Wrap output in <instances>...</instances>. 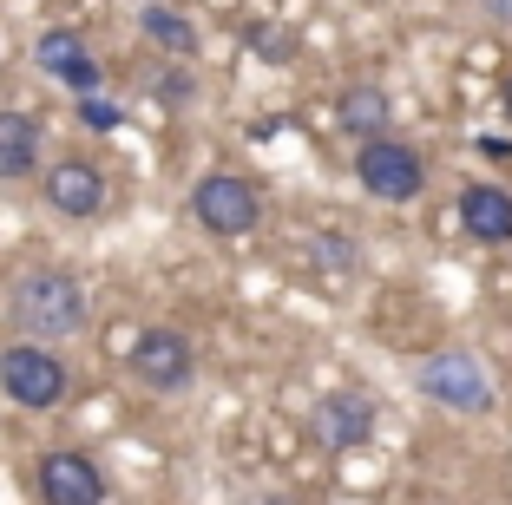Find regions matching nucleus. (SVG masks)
Returning a JSON list of instances; mask_svg holds the SVG:
<instances>
[{
    "instance_id": "nucleus-1",
    "label": "nucleus",
    "mask_w": 512,
    "mask_h": 505,
    "mask_svg": "<svg viewBox=\"0 0 512 505\" xmlns=\"http://www.w3.org/2000/svg\"><path fill=\"white\" fill-rule=\"evenodd\" d=\"M7 309H14V322L27 328L33 342H73V335H86V283H79L73 269L60 263H40L27 269L14 283V296H7Z\"/></svg>"
},
{
    "instance_id": "nucleus-2",
    "label": "nucleus",
    "mask_w": 512,
    "mask_h": 505,
    "mask_svg": "<svg viewBox=\"0 0 512 505\" xmlns=\"http://www.w3.org/2000/svg\"><path fill=\"white\" fill-rule=\"evenodd\" d=\"M66 387H73V374H66V361L53 355L46 342H14V348H0V394H7L14 407L46 414V407L66 401Z\"/></svg>"
},
{
    "instance_id": "nucleus-3",
    "label": "nucleus",
    "mask_w": 512,
    "mask_h": 505,
    "mask_svg": "<svg viewBox=\"0 0 512 505\" xmlns=\"http://www.w3.org/2000/svg\"><path fill=\"white\" fill-rule=\"evenodd\" d=\"M191 217L224 243L250 237L256 223H263V191H256L250 178H237V171H204V178L191 184Z\"/></svg>"
},
{
    "instance_id": "nucleus-4",
    "label": "nucleus",
    "mask_w": 512,
    "mask_h": 505,
    "mask_svg": "<svg viewBox=\"0 0 512 505\" xmlns=\"http://www.w3.org/2000/svg\"><path fill=\"white\" fill-rule=\"evenodd\" d=\"M125 368H132L138 387H151V394H184V387L197 381V348L184 328H145L132 342V355H125Z\"/></svg>"
},
{
    "instance_id": "nucleus-5",
    "label": "nucleus",
    "mask_w": 512,
    "mask_h": 505,
    "mask_svg": "<svg viewBox=\"0 0 512 505\" xmlns=\"http://www.w3.org/2000/svg\"><path fill=\"white\" fill-rule=\"evenodd\" d=\"M355 178H362V191L381 197V204H407V197H421V184H427V158L414 145H401V138H368V145L355 151Z\"/></svg>"
},
{
    "instance_id": "nucleus-6",
    "label": "nucleus",
    "mask_w": 512,
    "mask_h": 505,
    "mask_svg": "<svg viewBox=\"0 0 512 505\" xmlns=\"http://www.w3.org/2000/svg\"><path fill=\"white\" fill-rule=\"evenodd\" d=\"M421 394H427V401H440V407H460V414H486V407H493L486 368L473 355H460V348L421 361Z\"/></svg>"
},
{
    "instance_id": "nucleus-7",
    "label": "nucleus",
    "mask_w": 512,
    "mask_h": 505,
    "mask_svg": "<svg viewBox=\"0 0 512 505\" xmlns=\"http://www.w3.org/2000/svg\"><path fill=\"white\" fill-rule=\"evenodd\" d=\"M33 479H40L46 505H99V499H106V473H99V460H92V453H73V446L40 453Z\"/></svg>"
},
{
    "instance_id": "nucleus-8",
    "label": "nucleus",
    "mask_w": 512,
    "mask_h": 505,
    "mask_svg": "<svg viewBox=\"0 0 512 505\" xmlns=\"http://www.w3.org/2000/svg\"><path fill=\"white\" fill-rule=\"evenodd\" d=\"M40 191H46V210H60V217H73V223H86V217L106 210V178H99V164H86V158L46 164Z\"/></svg>"
},
{
    "instance_id": "nucleus-9",
    "label": "nucleus",
    "mask_w": 512,
    "mask_h": 505,
    "mask_svg": "<svg viewBox=\"0 0 512 505\" xmlns=\"http://www.w3.org/2000/svg\"><path fill=\"white\" fill-rule=\"evenodd\" d=\"M309 433H316L329 453L368 446L375 440V401H368V394H322L316 414H309Z\"/></svg>"
},
{
    "instance_id": "nucleus-10",
    "label": "nucleus",
    "mask_w": 512,
    "mask_h": 505,
    "mask_svg": "<svg viewBox=\"0 0 512 505\" xmlns=\"http://www.w3.org/2000/svg\"><path fill=\"white\" fill-rule=\"evenodd\" d=\"M33 60H40L46 79H60V86L79 92V99H92V92H99V60L86 53V40H79L73 27H46L40 46H33Z\"/></svg>"
},
{
    "instance_id": "nucleus-11",
    "label": "nucleus",
    "mask_w": 512,
    "mask_h": 505,
    "mask_svg": "<svg viewBox=\"0 0 512 505\" xmlns=\"http://www.w3.org/2000/svg\"><path fill=\"white\" fill-rule=\"evenodd\" d=\"M453 210H460V230H467L473 243H512V191H499V184H467Z\"/></svg>"
},
{
    "instance_id": "nucleus-12",
    "label": "nucleus",
    "mask_w": 512,
    "mask_h": 505,
    "mask_svg": "<svg viewBox=\"0 0 512 505\" xmlns=\"http://www.w3.org/2000/svg\"><path fill=\"white\" fill-rule=\"evenodd\" d=\"M138 33H145L158 53H171L178 66H191V53H197L191 14H178V7H165V0H145V7H138Z\"/></svg>"
},
{
    "instance_id": "nucleus-13",
    "label": "nucleus",
    "mask_w": 512,
    "mask_h": 505,
    "mask_svg": "<svg viewBox=\"0 0 512 505\" xmlns=\"http://www.w3.org/2000/svg\"><path fill=\"white\" fill-rule=\"evenodd\" d=\"M40 171V125L27 112H0V184H20Z\"/></svg>"
},
{
    "instance_id": "nucleus-14",
    "label": "nucleus",
    "mask_w": 512,
    "mask_h": 505,
    "mask_svg": "<svg viewBox=\"0 0 512 505\" xmlns=\"http://www.w3.org/2000/svg\"><path fill=\"white\" fill-rule=\"evenodd\" d=\"M335 119H342L348 132H355V138L368 145V138H388L394 105H388V92H381V86H348L342 99H335Z\"/></svg>"
},
{
    "instance_id": "nucleus-15",
    "label": "nucleus",
    "mask_w": 512,
    "mask_h": 505,
    "mask_svg": "<svg viewBox=\"0 0 512 505\" xmlns=\"http://www.w3.org/2000/svg\"><path fill=\"white\" fill-rule=\"evenodd\" d=\"M250 53L263 66H289V60H296V33H283V27H250Z\"/></svg>"
},
{
    "instance_id": "nucleus-16",
    "label": "nucleus",
    "mask_w": 512,
    "mask_h": 505,
    "mask_svg": "<svg viewBox=\"0 0 512 505\" xmlns=\"http://www.w3.org/2000/svg\"><path fill=\"white\" fill-rule=\"evenodd\" d=\"M151 99H158V105H171V112H178V105H191V99H197L191 66H178V60H171V73H158V79H151Z\"/></svg>"
},
{
    "instance_id": "nucleus-17",
    "label": "nucleus",
    "mask_w": 512,
    "mask_h": 505,
    "mask_svg": "<svg viewBox=\"0 0 512 505\" xmlns=\"http://www.w3.org/2000/svg\"><path fill=\"white\" fill-rule=\"evenodd\" d=\"M79 125H86V132H119V125H125V105L106 99V92H92V99H79Z\"/></svg>"
},
{
    "instance_id": "nucleus-18",
    "label": "nucleus",
    "mask_w": 512,
    "mask_h": 505,
    "mask_svg": "<svg viewBox=\"0 0 512 505\" xmlns=\"http://www.w3.org/2000/svg\"><path fill=\"white\" fill-rule=\"evenodd\" d=\"M309 256H316L322 269H335V276H342V269L355 263V243H348V237H316V243H309Z\"/></svg>"
},
{
    "instance_id": "nucleus-19",
    "label": "nucleus",
    "mask_w": 512,
    "mask_h": 505,
    "mask_svg": "<svg viewBox=\"0 0 512 505\" xmlns=\"http://www.w3.org/2000/svg\"><path fill=\"white\" fill-rule=\"evenodd\" d=\"M480 158H499V164H512V145H506V138H480Z\"/></svg>"
},
{
    "instance_id": "nucleus-20",
    "label": "nucleus",
    "mask_w": 512,
    "mask_h": 505,
    "mask_svg": "<svg viewBox=\"0 0 512 505\" xmlns=\"http://www.w3.org/2000/svg\"><path fill=\"white\" fill-rule=\"evenodd\" d=\"M486 14H493V20H512V0H486Z\"/></svg>"
},
{
    "instance_id": "nucleus-21",
    "label": "nucleus",
    "mask_w": 512,
    "mask_h": 505,
    "mask_svg": "<svg viewBox=\"0 0 512 505\" xmlns=\"http://www.w3.org/2000/svg\"><path fill=\"white\" fill-rule=\"evenodd\" d=\"M499 99H506V119H512V79H506V92H499Z\"/></svg>"
}]
</instances>
